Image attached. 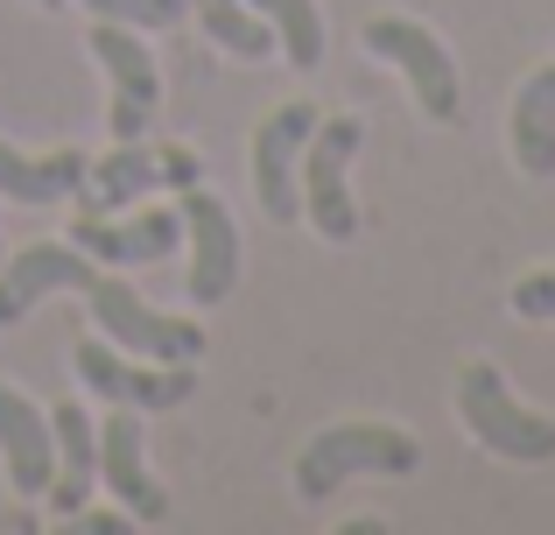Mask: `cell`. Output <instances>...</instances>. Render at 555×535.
I'll list each match as a JSON object with an SVG mask.
<instances>
[{"label":"cell","mask_w":555,"mask_h":535,"mask_svg":"<svg viewBox=\"0 0 555 535\" xmlns=\"http://www.w3.org/2000/svg\"><path fill=\"white\" fill-rule=\"evenodd\" d=\"M183 183H204L197 149L169 141V149H149V141H113L106 163H85L78 183V212H127L155 191H183Z\"/></svg>","instance_id":"6"},{"label":"cell","mask_w":555,"mask_h":535,"mask_svg":"<svg viewBox=\"0 0 555 535\" xmlns=\"http://www.w3.org/2000/svg\"><path fill=\"white\" fill-rule=\"evenodd\" d=\"M70 522H78L85 535H127V528H141V522H134V514H127V508H120V514H85V508H78V514H70Z\"/></svg>","instance_id":"21"},{"label":"cell","mask_w":555,"mask_h":535,"mask_svg":"<svg viewBox=\"0 0 555 535\" xmlns=\"http://www.w3.org/2000/svg\"><path fill=\"white\" fill-rule=\"evenodd\" d=\"M28 8H56V0H28Z\"/></svg>","instance_id":"22"},{"label":"cell","mask_w":555,"mask_h":535,"mask_svg":"<svg viewBox=\"0 0 555 535\" xmlns=\"http://www.w3.org/2000/svg\"><path fill=\"white\" fill-rule=\"evenodd\" d=\"M50 289H78V296L92 303L99 331H106L120 353L163 359V367H197L204 359V324L163 317L155 303H141L120 275H106L92 254H78L70 240H36V247H22L14 262H0V331H14Z\"/></svg>","instance_id":"1"},{"label":"cell","mask_w":555,"mask_h":535,"mask_svg":"<svg viewBox=\"0 0 555 535\" xmlns=\"http://www.w3.org/2000/svg\"><path fill=\"white\" fill-rule=\"evenodd\" d=\"M366 50L415 85V106L429 113V120H443V127L457 120V64H450V50L422 22H408V14H373L366 22Z\"/></svg>","instance_id":"8"},{"label":"cell","mask_w":555,"mask_h":535,"mask_svg":"<svg viewBox=\"0 0 555 535\" xmlns=\"http://www.w3.org/2000/svg\"><path fill=\"white\" fill-rule=\"evenodd\" d=\"M317 120H324V113H317L310 99H288V106H274L268 120L254 127V198H260V212H268L274 226H296L302 219L296 163H302V141H310Z\"/></svg>","instance_id":"9"},{"label":"cell","mask_w":555,"mask_h":535,"mask_svg":"<svg viewBox=\"0 0 555 535\" xmlns=\"http://www.w3.org/2000/svg\"><path fill=\"white\" fill-rule=\"evenodd\" d=\"M190 14L204 22V36L232 56H274V28L268 14H254L246 0H190Z\"/></svg>","instance_id":"18"},{"label":"cell","mask_w":555,"mask_h":535,"mask_svg":"<svg viewBox=\"0 0 555 535\" xmlns=\"http://www.w3.org/2000/svg\"><path fill=\"white\" fill-rule=\"evenodd\" d=\"M506 141H514V163L528 169V177H555V64L528 71V85L514 92Z\"/></svg>","instance_id":"16"},{"label":"cell","mask_w":555,"mask_h":535,"mask_svg":"<svg viewBox=\"0 0 555 535\" xmlns=\"http://www.w3.org/2000/svg\"><path fill=\"white\" fill-rule=\"evenodd\" d=\"M99 486H106V500H120L141 528L169 522V494L149 472V444H141V409H127V402H113L106 423H99Z\"/></svg>","instance_id":"10"},{"label":"cell","mask_w":555,"mask_h":535,"mask_svg":"<svg viewBox=\"0 0 555 535\" xmlns=\"http://www.w3.org/2000/svg\"><path fill=\"white\" fill-rule=\"evenodd\" d=\"M183 233H190V303L197 310H211V303L232 296V282H240V233H232V212L218 191H204V183H183Z\"/></svg>","instance_id":"12"},{"label":"cell","mask_w":555,"mask_h":535,"mask_svg":"<svg viewBox=\"0 0 555 535\" xmlns=\"http://www.w3.org/2000/svg\"><path fill=\"white\" fill-rule=\"evenodd\" d=\"M50 437H56V472L42 486V500H50V514H78L99 494V423L85 416V402H56Z\"/></svg>","instance_id":"14"},{"label":"cell","mask_w":555,"mask_h":535,"mask_svg":"<svg viewBox=\"0 0 555 535\" xmlns=\"http://www.w3.org/2000/svg\"><path fill=\"white\" fill-rule=\"evenodd\" d=\"M514 317H528V324H548L555 317V268H534V275H520L514 282Z\"/></svg>","instance_id":"20"},{"label":"cell","mask_w":555,"mask_h":535,"mask_svg":"<svg viewBox=\"0 0 555 535\" xmlns=\"http://www.w3.org/2000/svg\"><path fill=\"white\" fill-rule=\"evenodd\" d=\"M85 163H92L85 149L22 155L14 141H0V198H14V205H56V198H78Z\"/></svg>","instance_id":"15"},{"label":"cell","mask_w":555,"mask_h":535,"mask_svg":"<svg viewBox=\"0 0 555 535\" xmlns=\"http://www.w3.org/2000/svg\"><path fill=\"white\" fill-rule=\"evenodd\" d=\"M422 466V444L393 423H331L302 444L296 458V500L324 508L338 500L352 480H408Z\"/></svg>","instance_id":"2"},{"label":"cell","mask_w":555,"mask_h":535,"mask_svg":"<svg viewBox=\"0 0 555 535\" xmlns=\"http://www.w3.org/2000/svg\"><path fill=\"white\" fill-rule=\"evenodd\" d=\"M359 141H366V127L352 120V113H331V120L310 127V141H302V163H296V183H302V219L317 226L324 240H352L359 233V205H352V155Z\"/></svg>","instance_id":"4"},{"label":"cell","mask_w":555,"mask_h":535,"mask_svg":"<svg viewBox=\"0 0 555 535\" xmlns=\"http://www.w3.org/2000/svg\"><path fill=\"white\" fill-rule=\"evenodd\" d=\"M92 56L106 71V135L141 141L155 127V113H163V64H155V50L141 42V28L92 14Z\"/></svg>","instance_id":"5"},{"label":"cell","mask_w":555,"mask_h":535,"mask_svg":"<svg viewBox=\"0 0 555 535\" xmlns=\"http://www.w3.org/2000/svg\"><path fill=\"white\" fill-rule=\"evenodd\" d=\"M183 240V212L177 205H149V212H78L70 219V247L92 254L106 268H149V262H169Z\"/></svg>","instance_id":"11"},{"label":"cell","mask_w":555,"mask_h":535,"mask_svg":"<svg viewBox=\"0 0 555 535\" xmlns=\"http://www.w3.org/2000/svg\"><path fill=\"white\" fill-rule=\"evenodd\" d=\"M457 416L486 451L514 458V466H548L555 458V416H534L528 402H514L506 373L492 359H464L457 367Z\"/></svg>","instance_id":"3"},{"label":"cell","mask_w":555,"mask_h":535,"mask_svg":"<svg viewBox=\"0 0 555 535\" xmlns=\"http://www.w3.org/2000/svg\"><path fill=\"white\" fill-rule=\"evenodd\" d=\"M70 367H78V381L99 402H127V409H177V402L197 395V373L190 367H163V359H141V353L127 359L106 339H78Z\"/></svg>","instance_id":"7"},{"label":"cell","mask_w":555,"mask_h":535,"mask_svg":"<svg viewBox=\"0 0 555 535\" xmlns=\"http://www.w3.org/2000/svg\"><path fill=\"white\" fill-rule=\"evenodd\" d=\"M99 22H127V28H177L190 14V0H85Z\"/></svg>","instance_id":"19"},{"label":"cell","mask_w":555,"mask_h":535,"mask_svg":"<svg viewBox=\"0 0 555 535\" xmlns=\"http://www.w3.org/2000/svg\"><path fill=\"white\" fill-rule=\"evenodd\" d=\"M0 458H8L14 500H42V486H50V472H56L50 409H36V402L8 381H0Z\"/></svg>","instance_id":"13"},{"label":"cell","mask_w":555,"mask_h":535,"mask_svg":"<svg viewBox=\"0 0 555 535\" xmlns=\"http://www.w3.org/2000/svg\"><path fill=\"white\" fill-rule=\"evenodd\" d=\"M246 8L268 14L274 50H282L296 71H317V64H324V14H317V0H246Z\"/></svg>","instance_id":"17"}]
</instances>
